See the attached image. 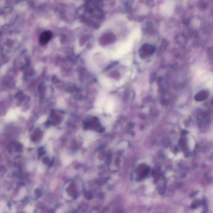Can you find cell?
Here are the masks:
<instances>
[{"label":"cell","mask_w":213,"mask_h":213,"mask_svg":"<svg viewBox=\"0 0 213 213\" xmlns=\"http://www.w3.org/2000/svg\"><path fill=\"white\" fill-rule=\"evenodd\" d=\"M53 148V146L51 144H49L48 146V151L50 152H52V151H53V148Z\"/></svg>","instance_id":"cell-6"},{"label":"cell","mask_w":213,"mask_h":213,"mask_svg":"<svg viewBox=\"0 0 213 213\" xmlns=\"http://www.w3.org/2000/svg\"><path fill=\"white\" fill-rule=\"evenodd\" d=\"M46 120V117L45 116H43L41 117L39 120H38V122L39 123H44Z\"/></svg>","instance_id":"cell-5"},{"label":"cell","mask_w":213,"mask_h":213,"mask_svg":"<svg viewBox=\"0 0 213 213\" xmlns=\"http://www.w3.org/2000/svg\"><path fill=\"white\" fill-rule=\"evenodd\" d=\"M62 159L64 163H66V164H68L70 161L71 158H70V157L67 155H66L63 154L62 155Z\"/></svg>","instance_id":"cell-3"},{"label":"cell","mask_w":213,"mask_h":213,"mask_svg":"<svg viewBox=\"0 0 213 213\" xmlns=\"http://www.w3.org/2000/svg\"><path fill=\"white\" fill-rule=\"evenodd\" d=\"M19 111L18 109L10 111L6 115V118L7 120H15L16 119L18 115L19 114Z\"/></svg>","instance_id":"cell-2"},{"label":"cell","mask_w":213,"mask_h":213,"mask_svg":"<svg viewBox=\"0 0 213 213\" xmlns=\"http://www.w3.org/2000/svg\"><path fill=\"white\" fill-rule=\"evenodd\" d=\"M113 106V104L112 103V102H109L107 105V112H109L112 111Z\"/></svg>","instance_id":"cell-4"},{"label":"cell","mask_w":213,"mask_h":213,"mask_svg":"<svg viewBox=\"0 0 213 213\" xmlns=\"http://www.w3.org/2000/svg\"><path fill=\"white\" fill-rule=\"evenodd\" d=\"M53 36V33L50 31H45L41 33L39 38V43L44 46L48 44Z\"/></svg>","instance_id":"cell-1"}]
</instances>
